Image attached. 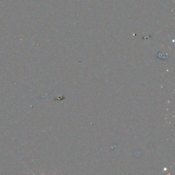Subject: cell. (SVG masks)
Here are the masks:
<instances>
[{
	"mask_svg": "<svg viewBox=\"0 0 175 175\" xmlns=\"http://www.w3.org/2000/svg\"><path fill=\"white\" fill-rule=\"evenodd\" d=\"M33 175H34V174H33ZM42 175H44V174L42 173Z\"/></svg>",
	"mask_w": 175,
	"mask_h": 175,
	"instance_id": "cell-1",
	"label": "cell"
}]
</instances>
